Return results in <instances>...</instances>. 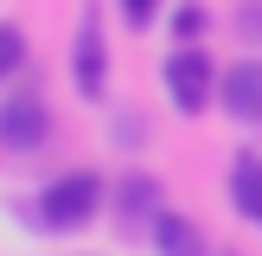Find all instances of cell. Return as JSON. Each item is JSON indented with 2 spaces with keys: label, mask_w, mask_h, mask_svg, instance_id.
<instances>
[{
  "label": "cell",
  "mask_w": 262,
  "mask_h": 256,
  "mask_svg": "<svg viewBox=\"0 0 262 256\" xmlns=\"http://www.w3.org/2000/svg\"><path fill=\"white\" fill-rule=\"evenodd\" d=\"M211 90H217V64L205 51H173L166 58V96H173L179 115H205Z\"/></svg>",
  "instance_id": "2"
},
{
  "label": "cell",
  "mask_w": 262,
  "mask_h": 256,
  "mask_svg": "<svg viewBox=\"0 0 262 256\" xmlns=\"http://www.w3.org/2000/svg\"><path fill=\"white\" fill-rule=\"evenodd\" d=\"M154 243H160V256H205L199 224H186V218H173V211L154 218Z\"/></svg>",
  "instance_id": "7"
},
{
  "label": "cell",
  "mask_w": 262,
  "mask_h": 256,
  "mask_svg": "<svg viewBox=\"0 0 262 256\" xmlns=\"http://www.w3.org/2000/svg\"><path fill=\"white\" fill-rule=\"evenodd\" d=\"M224 109L237 115V122H262V64L243 58L224 71Z\"/></svg>",
  "instance_id": "4"
},
{
  "label": "cell",
  "mask_w": 262,
  "mask_h": 256,
  "mask_svg": "<svg viewBox=\"0 0 262 256\" xmlns=\"http://www.w3.org/2000/svg\"><path fill=\"white\" fill-rule=\"evenodd\" d=\"M45 135H51V109H45V96H7V102H0V147L32 154Z\"/></svg>",
  "instance_id": "3"
},
{
  "label": "cell",
  "mask_w": 262,
  "mask_h": 256,
  "mask_svg": "<svg viewBox=\"0 0 262 256\" xmlns=\"http://www.w3.org/2000/svg\"><path fill=\"white\" fill-rule=\"evenodd\" d=\"M102 71H109L102 32H96V26H83V32H77V90H83V96H96V90H102Z\"/></svg>",
  "instance_id": "6"
},
{
  "label": "cell",
  "mask_w": 262,
  "mask_h": 256,
  "mask_svg": "<svg viewBox=\"0 0 262 256\" xmlns=\"http://www.w3.org/2000/svg\"><path fill=\"white\" fill-rule=\"evenodd\" d=\"M173 26H179V38H199V32H205V7H179Z\"/></svg>",
  "instance_id": "9"
},
{
  "label": "cell",
  "mask_w": 262,
  "mask_h": 256,
  "mask_svg": "<svg viewBox=\"0 0 262 256\" xmlns=\"http://www.w3.org/2000/svg\"><path fill=\"white\" fill-rule=\"evenodd\" d=\"M26 64V38L13 32V26H0V77H13Z\"/></svg>",
  "instance_id": "8"
},
{
  "label": "cell",
  "mask_w": 262,
  "mask_h": 256,
  "mask_svg": "<svg viewBox=\"0 0 262 256\" xmlns=\"http://www.w3.org/2000/svg\"><path fill=\"white\" fill-rule=\"evenodd\" d=\"M96 205H102V179H96V173H64V179H51V186H45L38 218H45L51 230H77V224L96 218Z\"/></svg>",
  "instance_id": "1"
},
{
  "label": "cell",
  "mask_w": 262,
  "mask_h": 256,
  "mask_svg": "<svg viewBox=\"0 0 262 256\" xmlns=\"http://www.w3.org/2000/svg\"><path fill=\"white\" fill-rule=\"evenodd\" d=\"M122 13H128V26H147L160 13V0H122Z\"/></svg>",
  "instance_id": "10"
},
{
  "label": "cell",
  "mask_w": 262,
  "mask_h": 256,
  "mask_svg": "<svg viewBox=\"0 0 262 256\" xmlns=\"http://www.w3.org/2000/svg\"><path fill=\"white\" fill-rule=\"evenodd\" d=\"M230 205H237L250 224H262V160H250V154L230 166Z\"/></svg>",
  "instance_id": "5"
}]
</instances>
